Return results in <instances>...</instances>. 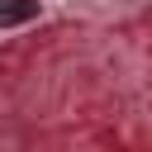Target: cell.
Masks as SVG:
<instances>
[{"mask_svg":"<svg viewBox=\"0 0 152 152\" xmlns=\"http://www.w3.org/2000/svg\"><path fill=\"white\" fill-rule=\"evenodd\" d=\"M33 14H38V0H10V5L0 10V24L14 28V24H24V19H33Z\"/></svg>","mask_w":152,"mask_h":152,"instance_id":"cell-1","label":"cell"}]
</instances>
